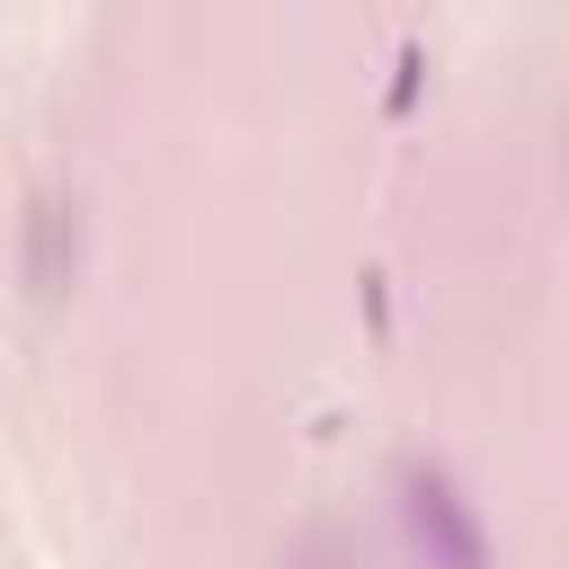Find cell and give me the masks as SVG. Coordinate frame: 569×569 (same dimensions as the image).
<instances>
[{
  "label": "cell",
  "instance_id": "6da1fadb",
  "mask_svg": "<svg viewBox=\"0 0 569 569\" xmlns=\"http://www.w3.org/2000/svg\"><path fill=\"white\" fill-rule=\"evenodd\" d=\"M400 516H409V542H418L427 569H489L480 516L462 507V489H453L436 462H409V471H400Z\"/></svg>",
  "mask_w": 569,
  "mask_h": 569
}]
</instances>
